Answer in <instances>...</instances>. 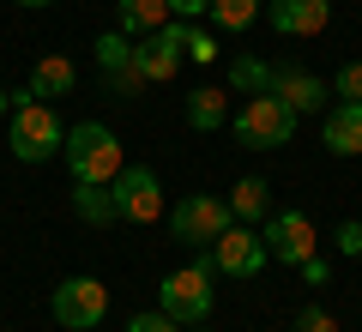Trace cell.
<instances>
[{
	"instance_id": "2e32d148",
	"label": "cell",
	"mask_w": 362,
	"mask_h": 332,
	"mask_svg": "<svg viewBox=\"0 0 362 332\" xmlns=\"http://www.w3.org/2000/svg\"><path fill=\"white\" fill-rule=\"evenodd\" d=\"M223 121H230V91H218V85L187 91V127L194 133H218Z\"/></svg>"
},
{
	"instance_id": "d6986e66",
	"label": "cell",
	"mask_w": 362,
	"mask_h": 332,
	"mask_svg": "<svg viewBox=\"0 0 362 332\" xmlns=\"http://www.w3.org/2000/svg\"><path fill=\"white\" fill-rule=\"evenodd\" d=\"M259 13H266V0H211V6H206L211 30H230V37H235V30H247Z\"/></svg>"
},
{
	"instance_id": "4dcf8cb0",
	"label": "cell",
	"mask_w": 362,
	"mask_h": 332,
	"mask_svg": "<svg viewBox=\"0 0 362 332\" xmlns=\"http://www.w3.org/2000/svg\"><path fill=\"white\" fill-rule=\"evenodd\" d=\"M13 6H37V13H42V6H54V0H13Z\"/></svg>"
},
{
	"instance_id": "9c48e42d",
	"label": "cell",
	"mask_w": 362,
	"mask_h": 332,
	"mask_svg": "<svg viewBox=\"0 0 362 332\" xmlns=\"http://www.w3.org/2000/svg\"><path fill=\"white\" fill-rule=\"evenodd\" d=\"M206 254H211V266L230 272V278H259V272H266V260H272L254 224H230V230H223Z\"/></svg>"
},
{
	"instance_id": "e0dca14e",
	"label": "cell",
	"mask_w": 362,
	"mask_h": 332,
	"mask_svg": "<svg viewBox=\"0 0 362 332\" xmlns=\"http://www.w3.org/2000/svg\"><path fill=\"white\" fill-rule=\"evenodd\" d=\"M73 85H78V67L66 61V55H42V61L30 67V91H37L42 103H49V97H66Z\"/></svg>"
},
{
	"instance_id": "ac0fdd59",
	"label": "cell",
	"mask_w": 362,
	"mask_h": 332,
	"mask_svg": "<svg viewBox=\"0 0 362 332\" xmlns=\"http://www.w3.org/2000/svg\"><path fill=\"white\" fill-rule=\"evenodd\" d=\"M73 212H78V224L103 230V224H115V193L97 188V181H73Z\"/></svg>"
},
{
	"instance_id": "83f0119b",
	"label": "cell",
	"mask_w": 362,
	"mask_h": 332,
	"mask_svg": "<svg viewBox=\"0 0 362 332\" xmlns=\"http://www.w3.org/2000/svg\"><path fill=\"white\" fill-rule=\"evenodd\" d=\"M296 272H302V278H308V284H314V290H320V284H332V266H326V260H320V254H308V260H302V266H296Z\"/></svg>"
},
{
	"instance_id": "3957f363",
	"label": "cell",
	"mask_w": 362,
	"mask_h": 332,
	"mask_svg": "<svg viewBox=\"0 0 362 332\" xmlns=\"http://www.w3.org/2000/svg\"><path fill=\"white\" fill-rule=\"evenodd\" d=\"M296 121H302V115L290 109L284 97L259 91V97H247L242 109H235L230 133H235V145H247V151H278V145L296 139Z\"/></svg>"
},
{
	"instance_id": "6da1fadb",
	"label": "cell",
	"mask_w": 362,
	"mask_h": 332,
	"mask_svg": "<svg viewBox=\"0 0 362 332\" xmlns=\"http://www.w3.org/2000/svg\"><path fill=\"white\" fill-rule=\"evenodd\" d=\"M6 145H13L18 164H49V157H61L66 145V127L54 121V109L37 97V91H13V121H6Z\"/></svg>"
},
{
	"instance_id": "9a60e30c",
	"label": "cell",
	"mask_w": 362,
	"mask_h": 332,
	"mask_svg": "<svg viewBox=\"0 0 362 332\" xmlns=\"http://www.w3.org/2000/svg\"><path fill=\"white\" fill-rule=\"evenodd\" d=\"M230 217L235 224H266L272 217V188H266V176H242L230 188Z\"/></svg>"
},
{
	"instance_id": "4316f807",
	"label": "cell",
	"mask_w": 362,
	"mask_h": 332,
	"mask_svg": "<svg viewBox=\"0 0 362 332\" xmlns=\"http://www.w3.org/2000/svg\"><path fill=\"white\" fill-rule=\"evenodd\" d=\"M338 254L362 260V224H356V217H350V224H338Z\"/></svg>"
},
{
	"instance_id": "ffe728a7",
	"label": "cell",
	"mask_w": 362,
	"mask_h": 332,
	"mask_svg": "<svg viewBox=\"0 0 362 332\" xmlns=\"http://www.w3.org/2000/svg\"><path fill=\"white\" fill-rule=\"evenodd\" d=\"M230 91H242V97L272 91V67L259 61V55H235V61H230Z\"/></svg>"
},
{
	"instance_id": "f546056e",
	"label": "cell",
	"mask_w": 362,
	"mask_h": 332,
	"mask_svg": "<svg viewBox=\"0 0 362 332\" xmlns=\"http://www.w3.org/2000/svg\"><path fill=\"white\" fill-rule=\"evenodd\" d=\"M0 115H13V91L0 85Z\"/></svg>"
},
{
	"instance_id": "277c9868",
	"label": "cell",
	"mask_w": 362,
	"mask_h": 332,
	"mask_svg": "<svg viewBox=\"0 0 362 332\" xmlns=\"http://www.w3.org/2000/svg\"><path fill=\"white\" fill-rule=\"evenodd\" d=\"M211 278H218V266H211V254L199 248V260H187L181 272H169V278L157 284V308H163L169 320H181V326H199V320L211 314Z\"/></svg>"
},
{
	"instance_id": "d4e9b609",
	"label": "cell",
	"mask_w": 362,
	"mask_h": 332,
	"mask_svg": "<svg viewBox=\"0 0 362 332\" xmlns=\"http://www.w3.org/2000/svg\"><path fill=\"white\" fill-rule=\"evenodd\" d=\"M290 332H338V320L326 314L320 302H308V308H302V314H296V326H290Z\"/></svg>"
},
{
	"instance_id": "7c38bea8",
	"label": "cell",
	"mask_w": 362,
	"mask_h": 332,
	"mask_svg": "<svg viewBox=\"0 0 362 332\" xmlns=\"http://www.w3.org/2000/svg\"><path fill=\"white\" fill-rule=\"evenodd\" d=\"M320 139L332 157H362V103H344L338 97L332 109L320 115Z\"/></svg>"
},
{
	"instance_id": "603a6c76",
	"label": "cell",
	"mask_w": 362,
	"mask_h": 332,
	"mask_svg": "<svg viewBox=\"0 0 362 332\" xmlns=\"http://www.w3.org/2000/svg\"><path fill=\"white\" fill-rule=\"evenodd\" d=\"M103 85H109V97H139L145 73H139V67H121V73H103Z\"/></svg>"
},
{
	"instance_id": "8fae6325",
	"label": "cell",
	"mask_w": 362,
	"mask_h": 332,
	"mask_svg": "<svg viewBox=\"0 0 362 332\" xmlns=\"http://www.w3.org/2000/svg\"><path fill=\"white\" fill-rule=\"evenodd\" d=\"M266 25L278 37H320L332 25V0H266Z\"/></svg>"
},
{
	"instance_id": "44dd1931",
	"label": "cell",
	"mask_w": 362,
	"mask_h": 332,
	"mask_svg": "<svg viewBox=\"0 0 362 332\" xmlns=\"http://www.w3.org/2000/svg\"><path fill=\"white\" fill-rule=\"evenodd\" d=\"M97 67H103V73H121V67H133V37H121V30L97 37Z\"/></svg>"
},
{
	"instance_id": "4fadbf2b",
	"label": "cell",
	"mask_w": 362,
	"mask_h": 332,
	"mask_svg": "<svg viewBox=\"0 0 362 332\" xmlns=\"http://www.w3.org/2000/svg\"><path fill=\"white\" fill-rule=\"evenodd\" d=\"M272 97H284L296 115H326V85L302 67H272Z\"/></svg>"
},
{
	"instance_id": "5bb4252c",
	"label": "cell",
	"mask_w": 362,
	"mask_h": 332,
	"mask_svg": "<svg viewBox=\"0 0 362 332\" xmlns=\"http://www.w3.org/2000/svg\"><path fill=\"white\" fill-rule=\"evenodd\" d=\"M115 18H121V37L139 42L169 25V0H115Z\"/></svg>"
},
{
	"instance_id": "ba28073f",
	"label": "cell",
	"mask_w": 362,
	"mask_h": 332,
	"mask_svg": "<svg viewBox=\"0 0 362 332\" xmlns=\"http://www.w3.org/2000/svg\"><path fill=\"white\" fill-rule=\"evenodd\" d=\"M259 242H266V254L278 260V266H302L308 254H320V236H314L308 212H272L266 224H259Z\"/></svg>"
},
{
	"instance_id": "8992f818",
	"label": "cell",
	"mask_w": 362,
	"mask_h": 332,
	"mask_svg": "<svg viewBox=\"0 0 362 332\" xmlns=\"http://www.w3.org/2000/svg\"><path fill=\"white\" fill-rule=\"evenodd\" d=\"M109 193H115V217L121 224H157V217H163V181H157V169H145V164H127L115 181H109Z\"/></svg>"
},
{
	"instance_id": "f1b7e54d",
	"label": "cell",
	"mask_w": 362,
	"mask_h": 332,
	"mask_svg": "<svg viewBox=\"0 0 362 332\" xmlns=\"http://www.w3.org/2000/svg\"><path fill=\"white\" fill-rule=\"evenodd\" d=\"M211 0H169V18H199Z\"/></svg>"
},
{
	"instance_id": "cb8c5ba5",
	"label": "cell",
	"mask_w": 362,
	"mask_h": 332,
	"mask_svg": "<svg viewBox=\"0 0 362 332\" xmlns=\"http://www.w3.org/2000/svg\"><path fill=\"white\" fill-rule=\"evenodd\" d=\"M332 91H338V97H344V103H362V61H344V67H338Z\"/></svg>"
},
{
	"instance_id": "5b68a950",
	"label": "cell",
	"mask_w": 362,
	"mask_h": 332,
	"mask_svg": "<svg viewBox=\"0 0 362 332\" xmlns=\"http://www.w3.org/2000/svg\"><path fill=\"white\" fill-rule=\"evenodd\" d=\"M230 200H218V193H181V205L169 212V236L187 248H211L223 230H230Z\"/></svg>"
},
{
	"instance_id": "52a82bcc",
	"label": "cell",
	"mask_w": 362,
	"mask_h": 332,
	"mask_svg": "<svg viewBox=\"0 0 362 332\" xmlns=\"http://www.w3.org/2000/svg\"><path fill=\"white\" fill-rule=\"evenodd\" d=\"M181 55H187V18H169L163 30L133 42V67L145 73V85H169L181 73Z\"/></svg>"
},
{
	"instance_id": "7a4b0ae2",
	"label": "cell",
	"mask_w": 362,
	"mask_h": 332,
	"mask_svg": "<svg viewBox=\"0 0 362 332\" xmlns=\"http://www.w3.org/2000/svg\"><path fill=\"white\" fill-rule=\"evenodd\" d=\"M61 164L73 169V181H97V188H109V181L127 169V151H121L115 127H103V121H78V127H66Z\"/></svg>"
},
{
	"instance_id": "30bf717a",
	"label": "cell",
	"mask_w": 362,
	"mask_h": 332,
	"mask_svg": "<svg viewBox=\"0 0 362 332\" xmlns=\"http://www.w3.org/2000/svg\"><path fill=\"white\" fill-rule=\"evenodd\" d=\"M103 314H109V290L97 278H66L61 290H54V320H61L66 332L103 326Z\"/></svg>"
},
{
	"instance_id": "7402d4cb",
	"label": "cell",
	"mask_w": 362,
	"mask_h": 332,
	"mask_svg": "<svg viewBox=\"0 0 362 332\" xmlns=\"http://www.w3.org/2000/svg\"><path fill=\"white\" fill-rule=\"evenodd\" d=\"M187 61H199V67L218 61V30H194L187 25Z\"/></svg>"
},
{
	"instance_id": "484cf974",
	"label": "cell",
	"mask_w": 362,
	"mask_h": 332,
	"mask_svg": "<svg viewBox=\"0 0 362 332\" xmlns=\"http://www.w3.org/2000/svg\"><path fill=\"white\" fill-rule=\"evenodd\" d=\"M127 332H181V320H169L163 308H151V314H133Z\"/></svg>"
}]
</instances>
